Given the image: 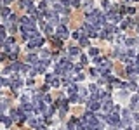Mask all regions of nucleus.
Wrapping results in <instances>:
<instances>
[{
  "mask_svg": "<svg viewBox=\"0 0 139 130\" xmlns=\"http://www.w3.org/2000/svg\"><path fill=\"white\" fill-rule=\"evenodd\" d=\"M87 104H89V109L94 111V113L101 109V101H98V99L96 101H87Z\"/></svg>",
  "mask_w": 139,
  "mask_h": 130,
  "instance_id": "6e6552de",
  "label": "nucleus"
},
{
  "mask_svg": "<svg viewBox=\"0 0 139 130\" xmlns=\"http://www.w3.org/2000/svg\"><path fill=\"white\" fill-rule=\"evenodd\" d=\"M82 120L89 125V123H92V121L96 120V113H94V111H90V109L85 111V113H84V116H82Z\"/></svg>",
  "mask_w": 139,
  "mask_h": 130,
  "instance_id": "0eeeda50",
  "label": "nucleus"
},
{
  "mask_svg": "<svg viewBox=\"0 0 139 130\" xmlns=\"http://www.w3.org/2000/svg\"><path fill=\"white\" fill-rule=\"evenodd\" d=\"M92 9H94V0H85V2H84V10H85V12H90Z\"/></svg>",
  "mask_w": 139,
  "mask_h": 130,
  "instance_id": "9d476101",
  "label": "nucleus"
},
{
  "mask_svg": "<svg viewBox=\"0 0 139 130\" xmlns=\"http://www.w3.org/2000/svg\"><path fill=\"white\" fill-rule=\"evenodd\" d=\"M26 85H28V87H31V85H33V80H31V78H30V80H26Z\"/></svg>",
  "mask_w": 139,
  "mask_h": 130,
  "instance_id": "2f4dec72",
  "label": "nucleus"
},
{
  "mask_svg": "<svg viewBox=\"0 0 139 130\" xmlns=\"http://www.w3.org/2000/svg\"><path fill=\"white\" fill-rule=\"evenodd\" d=\"M80 45H82V47H90L89 38H87V37H80Z\"/></svg>",
  "mask_w": 139,
  "mask_h": 130,
  "instance_id": "dca6fc26",
  "label": "nucleus"
},
{
  "mask_svg": "<svg viewBox=\"0 0 139 130\" xmlns=\"http://www.w3.org/2000/svg\"><path fill=\"white\" fill-rule=\"evenodd\" d=\"M136 38H127V40L123 42V47H125V49H132V47H134V45H136Z\"/></svg>",
  "mask_w": 139,
  "mask_h": 130,
  "instance_id": "f8f14e48",
  "label": "nucleus"
},
{
  "mask_svg": "<svg viewBox=\"0 0 139 130\" xmlns=\"http://www.w3.org/2000/svg\"><path fill=\"white\" fill-rule=\"evenodd\" d=\"M130 108H132L134 111H139V97H137V95L130 99Z\"/></svg>",
  "mask_w": 139,
  "mask_h": 130,
  "instance_id": "9b49d317",
  "label": "nucleus"
},
{
  "mask_svg": "<svg viewBox=\"0 0 139 130\" xmlns=\"http://www.w3.org/2000/svg\"><path fill=\"white\" fill-rule=\"evenodd\" d=\"M80 62H82V64H87V62H89V59H87L85 56H82V57H80Z\"/></svg>",
  "mask_w": 139,
  "mask_h": 130,
  "instance_id": "393cba45",
  "label": "nucleus"
},
{
  "mask_svg": "<svg viewBox=\"0 0 139 130\" xmlns=\"http://www.w3.org/2000/svg\"><path fill=\"white\" fill-rule=\"evenodd\" d=\"M56 35H58V38H61V40H66V38L70 37V31L66 30L64 24H58V28H56Z\"/></svg>",
  "mask_w": 139,
  "mask_h": 130,
  "instance_id": "f03ea898",
  "label": "nucleus"
},
{
  "mask_svg": "<svg viewBox=\"0 0 139 130\" xmlns=\"http://www.w3.org/2000/svg\"><path fill=\"white\" fill-rule=\"evenodd\" d=\"M103 9H104V10H108V12L111 10V4H109L108 0H103Z\"/></svg>",
  "mask_w": 139,
  "mask_h": 130,
  "instance_id": "6ab92c4d",
  "label": "nucleus"
},
{
  "mask_svg": "<svg viewBox=\"0 0 139 130\" xmlns=\"http://www.w3.org/2000/svg\"><path fill=\"white\" fill-rule=\"evenodd\" d=\"M125 12H127V14H134L136 10H134V7H127V9H125Z\"/></svg>",
  "mask_w": 139,
  "mask_h": 130,
  "instance_id": "a878e982",
  "label": "nucleus"
},
{
  "mask_svg": "<svg viewBox=\"0 0 139 130\" xmlns=\"http://www.w3.org/2000/svg\"><path fill=\"white\" fill-rule=\"evenodd\" d=\"M89 54H90V56H94V57H96V56L99 54V50L96 49V47H89Z\"/></svg>",
  "mask_w": 139,
  "mask_h": 130,
  "instance_id": "412c9836",
  "label": "nucleus"
},
{
  "mask_svg": "<svg viewBox=\"0 0 139 130\" xmlns=\"http://www.w3.org/2000/svg\"><path fill=\"white\" fill-rule=\"evenodd\" d=\"M68 54H70V56H80V49H78V47H70Z\"/></svg>",
  "mask_w": 139,
  "mask_h": 130,
  "instance_id": "2eb2a0df",
  "label": "nucleus"
},
{
  "mask_svg": "<svg viewBox=\"0 0 139 130\" xmlns=\"http://www.w3.org/2000/svg\"><path fill=\"white\" fill-rule=\"evenodd\" d=\"M44 43H45V38H44V37H35V38H33V40H30L28 42V49H35V47H42V45H44Z\"/></svg>",
  "mask_w": 139,
  "mask_h": 130,
  "instance_id": "7ed1b4c3",
  "label": "nucleus"
},
{
  "mask_svg": "<svg viewBox=\"0 0 139 130\" xmlns=\"http://www.w3.org/2000/svg\"><path fill=\"white\" fill-rule=\"evenodd\" d=\"M49 56H50V52L49 50H42V52H40V57H42V59H49Z\"/></svg>",
  "mask_w": 139,
  "mask_h": 130,
  "instance_id": "aec40b11",
  "label": "nucleus"
},
{
  "mask_svg": "<svg viewBox=\"0 0 139 130\" xmlns=\"http://www.w3.org/2000/svg\"><path fill=\"white\" fill-rule=\"evenodd\" d=\"M44 30H45V33H47V35H52V33H54V26H50V24H47V26H45Z\"/></svg>",
  "mask_w": 139,
  "mask_h": 130,
  "instance_id": "4be33fe9",
  "label": "nucleus"
},
{
  "mask_svg": "<svg viewBox=\"0 0 139 130\" xmlns=\"http://www.w3.org/2000/svg\"><path fill=\"white\" fill-rule=\"evenodd\" d=\"M89 90H90V92H96V90H98V87H96V85L92 83V85H90V87H89Z\"/></svg>",
  "mask_w": 139,
  "mask_h": 130,
  "instance_id": "c756f323",
  "label": "nucleus"
},
{
  "mask_svg": "<svg viewBox=\"0 0 139 130\" xmlns=\"http://www.w3.org/2000/svg\"><path fill=\"white\" fill-rule=\"evenodd\" d=\"M75 80H77V82H82V80H84V75H82V73H78V75H77V78H75Z\"/></svg>",
  "mask_w": 139,
  "mask_h": 130,
  "instance_id": "cd10ccee",
  "label": "nucleus"
},
{
  "mask_svg": "<svg viewBox=\"0 0 139 130\" xmlns=\"http://www.w3.org/2000/svg\"><path fill=\"white\" fill-rule=\"evenodd\" d=\"M125 130H132V128H130V127H125Z\"/></svg>",
  "mask_w": 139,
  "mask_h": 130,
  "instance_id": "c9c22d12",
  "label": "nucleus"
},
{
  "mask_svg": "<svg viewBox=\"0 0 139 130\" xmlns=\"http://www.w3.org/2000/svg\"><path fill=\"white\" fill-rule=\"evenodd\" d=\"M71 5H73V7H78V5H80V0H71Z\"/></svg>",
  "mask_w": 139,
  "mask_h": 130,
  "instance_id": "bb28decb",
  "label": "nucleus"
},
{
  "mask_svg": "<svg viewBox=\"0 0 139 130\" xmlns=\"http://www.w3.org/2000/svg\"><path fill=\"white\" fill-rule=\"evenodd\" d=\"M134 130H139V125H136V128H134Z\"/></svg>",
  "mask_w": 139,
  "mask_h": 130,
  "instance_id": "e433bc0d",
  "label": "nucleus"
},
{
  "mask_svg": "<svg viewBox=\"0 0 139 130\" xmlns=\"http://www.w3.org/2000/svg\"><path fill=\"white\" fill-rule=\"evenodd\" d=\"M0 16H2L4 19H7V18L10 16V10H9V7H2V9H0Z\"/></svg>",
  "mask_w": 139,
  "mask_h": 130,
  "instance_id": "4468645a",
  "label": "nucleus"
},
{
  "mask_svg": "<svg viewBox=\"0 0 139 130\" xmlns=\"http://www.w3.org/2000/svg\"><path fill=\"white\" fill-rule=\"evenodd\" d=\"M78 97L87 99V97H89V95H87V90H85V89H78Z\"/></svg>",
  "mask_w": 139,
  "mask_h": 130,
  "instance_id": "a211bd4d",
  "label": "nucleus"
},
{
  "mask_svg": "<svg viewBox=\"0 0 139 130\" xmlns=\"http://www.w3.org/2000/svg\"><path fill=\"white\" fill-rule=\"evenodd\" d=\"M132 118H134V121H137V123H139V113H134Z\"/></svg>",
  "mask_w": 139,
  "mask_h": 130,
  "instance_id": "c85d7f7f",
  "label": "nucleus"
},
{
  "mask_svg": "<svg viewBox=\"0 0 139 130\" xmlns=\"http://www.w3.org/2000/svg\"><path fill=\"white\" fill-rule=\"evenodd\" d=\"M10 2H14V0H4V4H10Z\"/></svg>",
  "mask_w": 139,
  "mask_h": 130,
  "instance_id": "72a5a7b5",
  "label": "nucleus"
},
{
  "mask_svg": "<svg viewBox=\"0 0 139 130\" xmlns=\"http://www.w3.org/2000/svg\"><path fill=\"white\" fill-rule=\"evenodd\" d=\"M52 10H54V12H58V14H68V7H64L61 2H54Z\"/></svg>",
  "mask_w": 139,
  "mask_h": 130,
  "instance_id": "423d86ee",
  "label": "nucleus"
},
{
  "mask_svg": "<svg viewBox=\"0 0 139 130\" xmlns=\"http://www.w3.org/2000/svg\"><path fill=\"white\" fill-rule=\"evenodd\" d=\"M2 121L5 123V127H10V125H12V118H2Z\"/></svg>",
  "mask_w": 139,
  "mask_h": 130,
  "instance_id": "b1692460",
  "label": "nucleus"
},
{
  "mask_svg": "<svg viewBox=\"0 0 139 130\" xmlns=\"http://www.w3.org/2000/svg\"><path fill=\"white\" fill-rule=\"evenodd\" d=\"M104 121L113 125V127H120V118H118V113H106L104 115Z\"/></svg>",
  "mask_w": 139,
  "mask_h": 130,
  "instance_id": "f257e3e1",
  "label": "nucleus"
},
{
  "mask_svg": "<svg viewBox=\"0 0 139 130\" xmlns=\"http://www.w3.org/2000/svg\"><path fill=\"white\" fill-rule=\"evenodd\" d=\"M123 2H130V0H123Z\"/></svg>",
  "mask_w": 139,
  "mask_h": 130,
  "instance_id": "4c0bfd02",
  "label": "nucleus"
},
{
  "mask_svg": "<svg viewBox=\"0 0 139 130\" xmlns=\"http://www.w3.org/2000/svg\"><path fill=\"white\" fill-rule=\"evenodd\" d=\"M120 127H130V111L125 109L122 113V121H120Z\"/></svg>",
  "mask_w": 139,
  "mask_h": 130,
  "instance_id": "39448f33",
  "label": "nucleus"
},
{
  "mask_svg": "<svg viewBox=\"0 0 139 130\" xmlns=\"http://www.w3.org/2000/svg\"><path fill=\"white\" fill-rule=\"evenodd\" d=\"M2 7H4V0H0V9H2Z\"/></svg>",
  "mask_w": 139,
  "mask_h": 130,
  "instance_id": "f704fd0d",
  "label": "nucleus"
},
{
  "mask_svg": "<svg viewBox=\"0 0 139 130\" xmlns=\"http://www.w3.org/2000/svg\"><path fill=\"white\" fill-rule=\"evenodd\" d=\"M127 26H130V21H129V19L122 21V24H120V28H122V30H127Z\"/></svg>",
  "mask_w": 139,
  "mask_h": 130,
  "instance_id": "5701e85b",
  "label": "nucleus"
},
{
  "mask_svg": "<svg viewBox=\"0 0 139 130\" xmlns=\"http://www.w3.org/2000/svg\"><path fill=\"white\" fill-rule=\"evenodd\" d=\"M71 37H73V38H80V31H75V33H73Z\"/></svg>",
  "mask_w": 139,
  "mask_h": 130,
  "instance_id": "7c9ffc66",
  "label": "nucleus"
},
{
  "mask_svg": "<svg viewBox=\"0 0 139 130\" xmlns=\"http://www.w3.org/2000/svg\"><path fill=\"white\" fill-rule=\"evenodd\" d=\"M106 21H109V23H117V21H120V14L113 12V10H109L108 16H106Z\"/></svg>",
  "mask_w": 139,
  "mask_h": 130,
  "instance_id": "1a4fd4ad",
  "label": "nucleus"
},
{
  "mask_svg": "<svg viewBox=\"0 0 139 130\" xmlns=\"http://www.w3.org/2000/svg\"><path fill=\"white\" fill-rule=\"evenodd\" d=\"M21 33H23V38L26 42H30V40H33L35 37H38V31L37 30H21Z\"/></svg>",
  "mask_w": 139,
  "mask_h": 130,
  "instance_id": "20e7f679",
  "label": "nucleus"
},
{
  "mask_svg": "<svg viewBox=\"0 0 139 130\" xmlns=\"http://www.w3.org/2000/svg\"><path fill=\"white\" fill-rule=\"evenodd\" d=\"M137 31H139V28H137Z\"/></svg>",
  "mask_w": 139,
  "mask_h": 130,
  "instance_id": "ea45409f",
  "label": "nucleus"
},
{
  "mask_svg": "<svg viewBox=\"0 0 139 130\" xmlns=\"http://www.w3.org/2000/svg\"><path fill=\"white\" fill-rule=\"evenodd\" d=\"M134 2H139V0H134Z\"/></svg>",
  "mask_w": 139,
  "mask_h": 130,
  "instance_id": "58836bf2",
  "label": "nucleus"
},
{
  "mask_svg": "<svg viewBox=\"0 0 139 130\" xmlns=\"http://www.w3.org/2000/svg\"><path fill=\"white\" fill-rule=\"evenodd\" d=\"M31 2H33V0H21V7H23V9H26V7H31Z\"/></svg>",
  "mask_w": 139,
  "mask_h": 130,
  "instance_id": "f3484780",
  "label": "nucleus"
},
{
  "mask_svg": "<svg viewBox=\"0 0 139 130\" xmlns=\"http://www.w3.org/2000/svg\"><path fill=\"white\" fill-rule=\"evenodd\" d=\"M2 85H5V80H4V78L0 76V87H2Z\"/></svg>",
  "mask_w": 139,
  "mask_h": 130,
  "instance_id": "473e14b6",
  "label": "nucleus"
},
{
  "mask_svg": "<svg viewBox=\"0 0 139 130\" xmlns=\"http://www.w3.org/2000/svg\"><path fill=\"white\" fill-rule=\"evenodd\" d=\"M26 61H28V64H37V62H38V56H37V54H30Z\"/></svg>",
  "mask_w": 139,
  "mask_h": 130,
  "instance_id": "ddd939ff",
  "label": "nucleus"
}]
</instances>
